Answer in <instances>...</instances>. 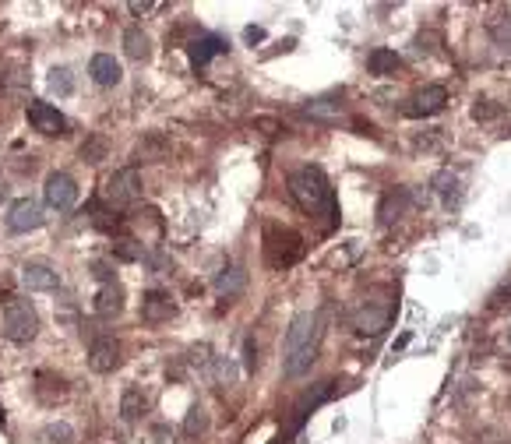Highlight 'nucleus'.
<instances>
[{"label": "nucleus", "mask_w": 511, "mask_h": 444, "mask_svg": "<svg viewBox=\"0 0 511 444\" xmlns=\"http://www.w3.org/2000/svg\"><path fill=\"white\" fill-rule=\"evenodd\" d=\"M472 117H476V120H490V117H497V106H490V103L483 99V103L472 106Z\"/></svg>", "instance_id": "cd10ccee"}, {"label": "nucleus", "mask_w": 511, "mask_h": 444, "mask_svg": "<svg viewBox=\"0 0 511 444\" xmlns=\"http://www.w3.org/2000/svg\"><path fill=\"white\" fill-rule=\"evenodd\" d=\"M243 39H247V43H261V39H265V29H254V25H250V29L243 32Z\"/></svg>", "instance_id": "c756f323"}, {"label": "nucleus", "mask_w": 511, "mask_h": 444, "mask_svg": "<svg viewBox=\"0 0 511 444\" xmlns=\"http://www.w3.org/2000/svg\"><path fill=\"white\" fill-rule=\"evenodd\" d=\"M46 85H50V92H57V96H71V92H75V78H71L67 67H53L50 78H46Z\"/></svg>", "instance_id": "5701e85b"}, {"label": "nucleus", "mask_w": 511, "mask_h": 444, "mask_svg": "<svg viewBox=\"0 0 511 444\" xmlns=\"http://www.w3.org/2000/svg\"><path fill=\"white\" fill-rule=\"evenodd\" d=\"M243 286H247V272L240 268V265H233V268H222L219 275H215V293L219 296H240L243 293Z\"/></svg>", "instance_id": "2eb2a0df"}, {"label": "nucleus", "mask_w": 511, "mask_h": 444, "mask_svg": "<svg viewBox=\"0 0 511 444\" xmlns=\"http://www.w3.org/2000/svg\"><path fill=\"white\" fill-rule=\"evenodd\" d=\"M78 155H82V162H92V166H96V162H103V159L110 155V145H106L103 138H96V134H92V138H85V141H82Z\"/></svg>", "instance_id": "412c9836"}, {"label": "nucleus", "mask_w": 511, "mask_h": 444, "mask_svg": "<svg viewBox=\"0 0 511 444\" xmlns=\"http://www.w3.org/2000/svg\"><path fill=\"white\" fill-rule=\"evenodd\" d=\"M300 254H304V240H300L293 230H276V226H269V233H265V258H269V265L286 268V265H293Z\"/></svg>", "instance_id": "20e7f679"}, {"label": "nucleus", "mask_w": 511, "mask_h": 444, "mask_svg": "<svg viewBox=\"0 0 511 444\" xmlns=\"http://www.w3.org/2000/svg\"><path fill=\"white\" fill-rule=\"evenodd\" d=\"M92 275H96L103 286H106V282H113V272H110V265H106V261H96V265H92Z\"/></svg>", "instance_id": "c85d7f7f"}, {"label": "nucleus", "mask_w": 511, "mask_h": 444, "mask_svg": "<svg viewBox=\"0 0 511 444\" xmlns=\"http://www.w3.org/2000/svg\"><path fill=\"white\" fill-rule=\"evenodd\" d=\"M106 201L110 204H117V208H124V204H134L138 197H141V173L134 169V166H127V169H117L110 180H106Z\"/></svg>", "instance_id": "39448f33"}, {"label": "nucleus", "mask_w": 511, "mask_h": 444, "mask_svg": "<svg viewBox=\"0 0 511 444\" xmlns=\"http://www.w3.org/2000/svg\"><path fill=\"white\" fill-rule=\"evenodd\" d=\"M89 74H92V81H96V85H103V89L120 85V78H124L120 64H117L110 53H96V57H92V64H89Z\"/></svg>", "instance_id": "ddd939ff"}, {"label": "nucleus", "mask_w": 511, "mask_h": 444, "mask_svg": "<svg viewBox=\"0 0 511 444\" xmlns=\"http://www.w3.org/2000/svg\"><path fill=\"white\" fill-rule=\"evenodd\" d=\"M169 155V138L162 131H148L141 141H138V159H148V162H159Z\"/></svg>", "instance_id": "a211bd4d"}, {"label": "nucleus", "mask_w": 511, "mask_h": 444, "mask_svg": "<svg viewBox=\"0 0 511 444\" xmlns=\"http://www.w3.org/2000/svg\"><path fill=\"white\" fill-rule=\"evenodd\" d=\"M43 194H46V204H50V208L67 211V208H75V201H78V183H75L71 173H60V169H57V173L46 176Z\"/></svg>", "instance_id": "423d86ee"}, {"label": "nucleus", "mask_w": 511, "mask_h": 444, "mask_svg": "<svg viewBox=\"0 0 511 444\" xmlns=\"http://www.w3.org/2000/svg\"><path fill=\"white\" fill-rule=\"evenodd\" d=\"M173 314H176V307H173L169 293H162V289H148V293L141 296V318H145L148 325H162V321H169Z\"/></svg>", "instance_id": "9d476101"}, {"label": "nucleus", "mask_w": 511, "mask_h": 444, "mask_svg": "<svg viewBox=\"0 0 511 444\" xmlns=\"http://www.w3.org/2000/svg\"><path fill=\"white\" fill-rule=\"evenodd\" d=\"M145 395L138 391V388H127L124 391V398H120V412H124V419H138L141 412H145Z\"/></svg>", "instance_id": "4be33fe9"}, {"label": "nucleus", "mask_w": 511, "mask_h": 444, "mask_svg": "<svg viewBox=\"0 0 511 444\" xmlns=\"http://www.w3.org/2000/svg\"><path fill=\"white\" fill-rule=\"evenodd\" d=\"M131 11H134V15H148V11H155V4H138V0H134Z\"/></svg>", "instance_id": "2f4dec72"}, {"label": "nucleus", "mask_w": 511, "mask_h": 444, "mask_svg": "<svg viewBox=\"0 0 511 444\" xmlns=\"http://www.w3.org/2000/svg\"><path fill=\"white\" fill-rule=\"evenodd\" d=\"M46 222L43 208L32 201V197H18L11 208H8V230L11 233H29V230H39Z\"/></svg>", "instance_id": "6e6552de"}, {"label": "nucleus", "mask_w": 511, "mask_h": 444, "mask_svg": "<svg viewBox=\"0 0 511 444\" xmlns=\"http://www.w3.org/2000/svg\"><path fill=\"white\" fill-rule=\"evenodd\" d=\"M145 265H148L152 272H169V268H173V258L162 254V251H155V254H145Z\"/></svg>", "instance_id": "bb28decb"}, {"label": "nucleus", "mask_w": 511, "mask_h": 444, "mask_svg": "<svg viewBox=\"0 0 511 444\" xmlns=\"http://www.w3.org/2000/svg\"><path fill=\"white\" fill-rule=\"evenodd\" d=\"M43 437L53 440V444H71V440H75V426H71V423H50V426L43 430Z\"/></svg>", "instance_id": "393cba45"}, {"label": "nucleus", "mask_w": 511, "mask_h": 444, "mask_svg": "<svg viewBox=\"0 0 511 444\" xmlns=\"http://www.w3.org/2000/svg\"><path fill=\"white\" fill-rule=\"evenodd\" d=\"M254 353H258V349H254V342L247 339V342H243V356H247V367H254V363H258V356H254Z\"/></svg>", "instance_id": "7c9ffc66"}, {"label": "nucleus", "mask_w": 511, "mask_h": 444, "mask_svg": "<svg viewBox=\"0 0 511 444\" xmlns=\"http://www.w3.org/2000/svg\"><path fill=\"white\" fill-rule=\"evenodd\" d=\"M124 53H127L131 60H148L152 43H148V36H145L138 25H131V29L124 32Z\"/></svg>", "instance_id": "6ab92c4d"}, {"label": "nucleus", "mask_w": 511, "mask_h": 444, "mask_svg": "<svg viewBox=\"0 0 511 444\" xmlns=\"http://www.w3.org/2000/svg\"><path fill=\"white\" fill-rule=\"evenodd\" d=\"M367 67H370V74H377V78H392L399 67H402V57L395 53V50H370V57H367Z\"/></svg>", "instance_id": "f3484780"}, {"label": "nucleus", "mask_w": 511, "mask_h": 444, "mask_svg": "<svg viewBox=\"0 0 511 444\" xmlns=\"http://www.w3.org/2000/svg\"><path fill=\"white\" fill-rule=\"evenodd\" d=\"M205 426H208V416H205V409H201V405H194V409L187 412V423H183V430L194 437V433H201Z\"/></svg>", "instance_id": "a878e982"}, {"label": "nucleus", "mask_w": 511, "mask_h": 444, "mask_svg": "<svg viewBox=\"0 0 511 444\" xmlns=\"http://www.w3.org/2000/svg\"><path fill=\"white\" fill-rule=\"evenodd\" d=\"M0 423H4V412H0Z\"/></svg>", "instance_id": "72a5a7b5"}, {"label": "nucleus", "mask_w": 511, "mask_h": 444, "mask_svg": "<svg viewBox=\"0 0 511 444\" xmlns=\"http://www.w3.org/2000/svg\"><path fill=\"white\" fill-rule=\"evenodd\" d=\"M89 367L96 374H110L120 367V342L110 339V335H99L92 339V349H89Z\"/></svg>", "instance_id": "1a4fd4ad"}, {"label": "nucleus", "mask_w": 511, "mask_h": 444, "mask_svg": "<svg viewBox=\"0 0 511 444\" xmlns=\"http://www.w3.org/2000/svg\"><path fill=\"white\" fill-rule=\"evenodd\" d=\"M22 282H25V289H32V293H50V289L60 286V275H57L50 265H25V268H22Z\"/></svg>", "instance_id": "f8f14e48"}, {"label": "nucleus", "mask_w": 511, "mask_h": 444, "mask_svg": "<svg viewBox=\"0 0 511 444\" xmlns=\"http://www.w3.org/2000/svg\"><path fill=\"white\" fill-rule=\"evenodd\" d=\"M124 311V289L117 282H106L99 293H96V314L99 318H113Z\"/></svg>", "instance_id": "dca6fc26"}, {"label": "nucleus", "mask_w": 511, "mask_h": 444, "mask_svg": "<svg viewBox=\"0 0 511 444\" xmlns=\"http://www.w3.org/2000/svg\"><path fill=\"white\" fill-rule=\"evenodd\" d=\"M226 50H229L226 39H219V36H201V39L190 43V67L198 71V67H205L212 57H219V53H226Z\"/></svg>", "instance_id": "4468645a"}, {"label": "nucleus", "mask_w": 511, "mask_h": 444, "mask_svg": "<svg viewBox=\"0 0 511 444\" xmlns=\"http://www.w3.org/2000/svg\"><path fill=\"white\" fill-rule=\"evenodd\" d=\"M318 342H321V318L318 314L293 318L283 342V367L290 377H304L311 370V363L318 360Z\"/></svg>", "instance_id": "f03ea898"}, {"label": "nucleus", "mask_w": 511, "mask_h": 444, "mask_svg": "<svg viewBox=\"0 0 511 444\" xmlns=\"http://www.w3.org/2000/svg\"><path fill=\"white\" fill-rule=\"evenodd\" d=\"M113 251H117V258H124V261H145V254H148L138 240H117Z\"/></svg>", "instance_id": "b1692460"}, {"label": "nucleus", "mask_w": 511, "mask_h": 444, "mask_svg": "<svg viewBox=\"0 0 511 444\" xmlns=\"http://www.w3.org/2000/svg\"><path fill=\"white\" fill-rule=\"evenodd\" d=\"M388 318H392V311L384 307V311H363L360 318H356V332L360 335H377V332H384L388 328Z\"/></svg>", "instance_id": "aec40b11"}, {"label": "nucleus", "mask_w": 511, "mask_h": 444, "mask_svg": "<svg viewBox=\"0 0 511 444\" xmlns=\"http://www.w3.org/2000/svg\"><path fill=\"white\" fill-rule=\"evenodd\" d=\"M444 103H448V89L444 85H427L423 92H416V99L406 113L409 117H434V113L444 110Z\"/></svg>", "instance_id": "9b49d317"}, {"label": "nucleus", "mask_w": 511, "mask_h": 444, "mask_svg": "<svg viewBox=\"0 0 511 444\" xmlns=\"http://www.w3.org/2000/svg\"><path fill=\"white\" fill-rule=\"evenodd\" d=\"M0 197H8V183H0Z\"/></svg>", "instance_id": "473e14b6"}, {"label": "nucleus", "mask_w": 511, "mask_h": 444, "mask_svg": "<svg viewBox=\"0 0 511 444\" xmlns=\"http://www.w3.org/2000/svg\"><path fill=\"white\" fill-rule=\"evenodd\" d=\"M25 113H29V124H32L39 134H46V138L67 134V120H64V113H60L57 106H50V103H43V99H32Z\"/></svg>", "instance_id": "0eeeda50"}, {"label": "nucleus", "mask_w": 511, "mask_h": 444, "mask_svg": "<svg viewBox=\"0 0 511 444\" xmlns=\"http://www.w3.org/2000/svg\"><path fill=\"white\" fill-rule=\"evenodd\" d=\"M290 190H293L297 204H300L307 215L321 218V226H325V230L335 226V218H339L335 190H332L328 176H325L318 166H300V169L290 176Z\"/></svg>", "instance_id": "f257e3e1"}, {"label": "nucleus", "mask_w": 511, "mask_h": 444, "mask_svg": "<svg viewBox=\"0 0 511 444\" xmlns=\"http://www.w3.org/2000/svg\"><path fill=\"white\" fill-rule=\"evenodd\" d=\"M0 325H4V335L11 342H32L36 332H39V318H36L29 300H8L4 303V321Z\"/></svg>", "instance_id": "7ed1b4c3"}]
</instances>
